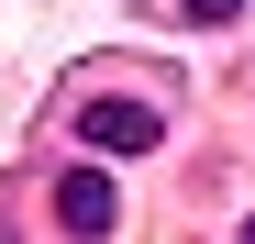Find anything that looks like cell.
Listing matches in <instances>:
<instances>
[{"instance_id": "obj_1", "label": "cell", "mask_w": 255, "mask_h": 244, "mask_svg": "<svg viewBox=\"0 0 255 244\" xmlns=\"http://www.w3.org/2000/svg\"><path fill=\"white\" fill-rule=\"evenodd\" d=\"M78 144H100V155H144V144H155V111H144V100H89V111H78Z\"/></svg>"}, {"instance_id": "obj_2", "label": "cell", "mask_w": 255, "mask_h": 244, "mask_svg": "<svg viewBox=\"0 0 255 244\" xmlns=\"http://www.w3.org/2000/svg\"><path fill=\"white\" fill-rule=\"evenodd\" d=\"M56 222H67V244H100V233H111V178H100V167L56 178Z\"/></svg>"}, {"instance_id": "obj_3", "label": "cell", "mask_w": 255, "mask_h": 244, "mask_svg": "<svg viewBox=\"0 0 255 244\" xmlns=\"http://www.w3.org/2000/svg\"><path fill=\"white\" fill-rule=\"evenodd\" d=\"M244 11V0H189V22H233Z\"/></svg>"}, {"instance_id": "obj_4", "label": "cell", "mask_w": 255, "mask_h": 244, "mask_svg": "<svg viewBox=\"0 0 255 244\" xmlns=\"http://www.w3.org/2000/svg\"><path fill=\"white\" fill-rule=\"evenodd\" d=\"M244 244H255V222H244Z\"/></svg>"}]
</instances>
